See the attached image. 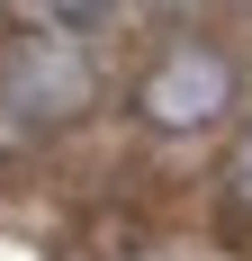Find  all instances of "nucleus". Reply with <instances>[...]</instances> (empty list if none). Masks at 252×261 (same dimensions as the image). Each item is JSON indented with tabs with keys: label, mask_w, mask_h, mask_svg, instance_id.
<instances>
[{
	"label": "nucleus",
	"mask_w": 252,
	"mask_h": 261,
	"mask_svg": "<svg viewBox=\"0 0 252 261\" xmlns=\"http://www.w3.org/2000/svg\"><path fill=\"white\" fill-rule=\"evenodd\" d=\"M126 108L153 135H207V126H225L234 108H243V63H234V45L180 27V36L153 45L144 72L126 81Z\"/></svg>",
	"instance_id": "obj_1"
},
{
	"label": "nucleus",
	"mask_w": 252,
	"mask_h": 261,
	"mask_svg": "<svg viewBox=\"0 0 252 261\" xmlns=\"http://www.w3.org/2000/svg\"><path fill=\"white\" fill-rule=\"evenodd\" d=\"M90 90H99V72H90L81 36H54V27L0 36V108L18 126H63V117L90 108Z\"/></svg>",
	"instance_id": "obj_2"
},
{
	"label": "nucleus",
	"mask_w": 252,
	"mask_h": 261,
	"mask_svg": "<svg viewBox=\"0 0 252 261\" xmlns=\"http://www.w3.org/2000/svg\"><path fill=\"white\" fill-rule=\"evenodd\" d=\"M216 216H225V234H252V126L234 135L225 171H216Z\"/></svg>",
	"instance_id": "obj_3"
},
{
	"label": "nucleus",
	"mask_w": 252,
	"mask_h": 261,
	"mask_svg": "<svg viewBox=\"0 0 252 261\" xmlns=\"http://www.w3.org/2000/svg\"><path fill=\"white\" fill-rule=\"evenodd\" d=\"M27 9H36V27H54V36H99L126 0H27Z\"/></svg>",
	"instance_id": "obj_4"
}]
</instances>
